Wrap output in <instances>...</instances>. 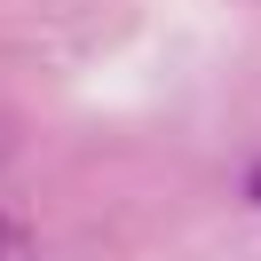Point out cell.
Segmentation results:
<instances>
[{"mask_svg": "<svg viewBox=\"0 0 261 261\" xmlns=\"http://www.w3.org/2000/svg\"><path fill=\"white\" fill-rule=\"evenodd\" d=\"M0 261H40L32 222H24V214H8V206H0Z\"/></svg>", "mask_w": 261, "mask_h": 261, "instance_id": "6da1fadb", "label": "cell"}, {"mask_svg": "<svg viewBox=\"0 0 261 261\" xmlns=\"http://www.w3.org/2000/svg\"><path fill=\"white\" fill-rule=\"evenodd\" d=\"M238 190H245V206L261 214V159H245V174H238Z\"/></svg>", "mask_w": 261, "mask_h": 261, "instance_id": "7a4b0ae2", "label": "cell"}, {"mask_svg": "<svg viewBox=\"0 0 261 261\" xmlns=\"http://www.w3.org/2000/svg\"><path fill=\"white\" fill-rule=\"evenodd\" d=\"M8 150H16V135H8V119H0V166H8Z\"/></svg>", "mask_w": 261, "mask_h": 261, "instance_id": "3957f363", "label": "cell"}]
</instances>
